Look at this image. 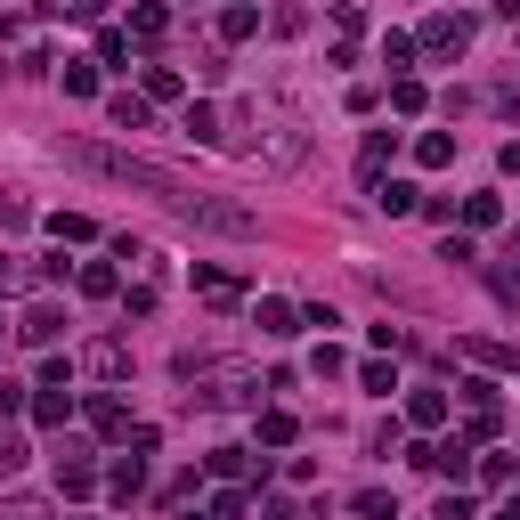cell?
Wrapping results in <instances>:
<instances>
[{"label": "cell", "instance_id": "2e32d148", "mask_svg": "<svg viewBox=\"0 0 520 520\" xmlns=\"http://www.w3.org/2000/svg\"><path fill=\"white\" fill-rule=\"evenodd\" d=\"M204 464H212L220 480H236V472H260V480H269V464H252V455H244V447H212V455H204Z\"/></svg>", "mask_w": 520, "mask_h": 520}, {"label": "cell", "instance_id": "4dcf8cb0", "mask_svg": "<svg viewBox=\"0 0 520 520\" xmlns=\"http://www.w3.org/2000/svg\"><path fill=\"white\" fill-rule=\"evenodd\" d=\"M244 504H252V496H244V488H220V496H212V512H204V520H244Z\"/></svg>", "mask_w": 520, "mask_h": 520}, {"label": "cell", "instance_id": "74e56055", "mask_svg": "<svg viewBox=\"0 0 520 520\" xmlns=\"http://www.w3.org/2000/svg\"><path fill=\"white\" fill-rule=\"evenodd\" d=\"M9 285H17V269H9V260H0V293H9Z\"/></svg>", "mask_w": 520, "mask_h": 520}, {"label": "cell", "instance_id": "5bb4252c", "mask_svg": "<svg viewBox=\"0 0 520 520\" xmlns=\"http://www.w3.org/2000/svg\"><path fill=\"white\" fill-rule=\"evenodd\" d=\"M220 33H228V41H252V33H260V9H252V0H228V9H220Z\"/></svg>", "mask_w": 520, "mask_h": 520}, {"label": "cell", "instance_id": "9c48e42d", "mask_svg": "<svg viewBox=\"0 0 520 520\" xmlns=\"http://www.w3.org/2000/svg\"><path fill=\"white\" fill-rule=\"evenodd\" d=\"M464 358H480L488 374H520V342H464Z\"/></svg>", "mask_w": 520, "mask_h": 520}, {"label": "cell", "instance_id": "7c38bea8", "mask_svg": "<svg viewBox=\"0 0 520 520\" xmlns=\"http://www.w3.org/2000/svg\"><path fill=\"white\" fill-rule=\"evenodd\" d=\"M374 204H382L390 220H399V212H423V195H415L407 179H374Z\"/></svg>", "mask_w": 520, "mask_h": 520}, {"label": "cell", "instance_id": "6da1fadb", "mask_svg": "<svg viewBox=\"0 0 520 520\" xmlns=\"http://www.w3.org/2000/svg\"><path fill=\"white\" fill-rule=\"evenodd\" d=\"M65 163L90 171V179H114V187H139V195H155V204H171V212L195 204V187H187L179 171H163V163H147V155H122V147H98V139H74V147H65Z\"/></svg>", "mask_w": 520, "mask_h": 520}, {"label": "cell", "instance_id": "d590c367", "mask_svg": "<svg viewBox=\"0 0 520 520\" xmlns=\"http://www.w3.org/2000/svg\"><path fill=\"white\" fill-rule=\"evenodd\" d=\"M41 9H49V17H65V9H82V0H41Z\"/></svg>", "mask_w": 520, "mask_h": 520}, {"label": "cell", "instance_id": "8d00e7d4", "mask_svg": "<svg viewBox=\"0 0 520 520\" xmlns=\"http://www.w3.org/2000/svg\"><path fill=\"white\" fill-rule=\"evenodd\" d=\"M496 520H520V488H512V504H504V512H496Z\"/></svg>", "mask_w": 520, "mask_h": 520}, {"label": "cell", "instance_id": "7402d4cb", "mask_svg": "<svg viewBox=\"0 0 520 520\" xmlns=\"http://www.w3.org/2000/svg\"><path fill=\"white\" fill-rule=\"evenodd\" d=\"M382 65H390V74H407V65H415V33H382Z\"/></svg>", "mask_w": 520, "mask_h": 520}, {"label": "cell", "instance_id": "ffe728a7", "mask_svg": "<svg viewBox=\"0 0 520 520\" xmlns=\"http://www.w3.org/2000/svg\"><path fill=\"white\" fill-rule=\"evenodd\" d=\"M74 285H82L90 301H106V293H114V269H106V260H82V269H74Z\"/></svg>", "mask_w": 520, "mask_h": 520}, {"label": "cell", "instance_id": "d6986e66", "mask_svg": "<svg viewBox=\"0 0 520 520\" xmlns=\"http://www.w3.org/2000/svg\"><path fill=\"white\" fill-rule=\"evenodd\" d=\"M163 25H171V17L155 9V0H139V9H130V41H163Z\"/></svg>", "mask_w": 520, "mask_h": 520}, {"label": "cell", "instance_id": "e0dca14e", "mask_svg": "<svg viewBox=\"0 0 520 520\" xmlns=\"http://www.w3.org/2000/svg\"><path fill=\"white\" fill-rule=\"evenodd\" d=\"M106 114H114V130H147V98H130V90H114Z\"/></svg>", "mask_w": 520, "mask_h": 520}, {"label": "cell", "instance_id": "f35d334b", "mask_svg": "<svg viewBox=\"0 0 520 520\" xmlns=\"http://www.w3.org/2000/svg\"><path fill=\"white\" fill-rule=\"evenodd\" d=\"M0 382H9V374H0Z\"/></svg>", "mask_w": 520, "mask_h": 520}, {"label": "cell", "instance_id": "277c9868", "mask_svg": "<svg viewBox=\"0 0 520 520\" xmlns=\"http://www.w3.org/2000/svg\"><path fill=\"white\" fill-rule=\"evenodd\" d=\"M139 488H147V447H130V455H122V464L106 472V496H114V504H130V496H139Z\"/></svg>", "mask_w": 520, "mask_h": 520}, {"label": "cell", "instance_id": "5b68a950", "mask_svg": "<svg viewBox=\"0 0 520 520\" xmlns=\"http://www.w3.org/2000/svg\"><path fill=\"white\" fill-rule=\"evenodd\" d=\"M252 325L285 342V334H301V309H293V301H252Z\"/></svg>", "mask_w": 520, "mask_h": 520}, {"label": "cell", "instance_id": "e575fe53", "mask_svg": "<svg viewBox=\"0 0 520 520\" xmlns=\"http://www.w3.org/2000/svg\"><path fill=\"white\" fill-rule=\"evenodd\" d=\"M488 285H496V293H504V301L520 309V277H512V269H488Z\"/></svg>", "mask_w": 520, "mask_h": 520}, {"label": "cell", "instance_id": "44dd1931", "mask_svg": "<svg viewBox=\"0 0 520 520\" xmlns=\"http://www.w3.org/2000/svg\"><path fill=\"white\" fill-rule=\"evenodd\" d=\"M122 366H130V350H122V342H98V350H90V374H106V382H122Z\"/></svg>", "mask_w": 520, "mask_h": 520}, {"label": "cell", "instance_id": "7a4b0ae2", "mask_svg": "<svg viewBox=\"0 0 520 520\" xmlns=\"http://www.w3.org/2000/svg\"><path fill=\"white\" fill-rule=\"evenodd\" d=\"M187 399L195 407H260V382H252V366H212Z\"/></svg>", "mask_w": 520, "mask_h": 520}, {"label": "cell", "instance_id": "3957f363", "mask_svg": "<svg viewBox=\"0 0 520 520\" xmlns=\"http://www.w3.org/2000/svg\"><path fill=\"white\" fill-rule=\"evenodd\" d=\"M472 49V17H431L415 33V57H464Z\"/></svg>", "mask_w": 520, "mask_h": 520}, {"label": "cell", "instance_id": "603a6c76", "mask_svg": "<svg viewBox=\"0 0 520 520\" xmlns=\"http://www.w3.org/2000/svg\"><path fill=\"white\" fill-rule=\"evenodd\" d=\"M65 415H74V390H41L33 399V423H65Z\"/></svg>", "mask_w": 520, "mask_h": 520}, {"label": "cell", "instance_id": "f1b7e54d", "mask_svg": "<svg viewBox=\"0 0 520 520\" xmlns=\"http://www.w3.org/2000/svg\"><path fill=\"white\" fill-rule=\"evenodd\" d=\"M187 82H179V65H147V98H179Z\"/></svg>", "mask_w": 520, "mask_h": 520}, {"label": "cell", "instance_id": "9a60e30c", "mask_svg": "<svg viewBox=\"0 0 520 520\" xmlns=\"http://www.w3.org/2000/svg\"><path fill=\"white\" fill-rule=\"evenodd\" d=\"M415 163H423V171H447V163H455V139H447V130H423V139H415Z\"/></svg>", "mask_w": 520, "mask_h": 520}, {"label": "cell", "instance_id": "ba28073f", "mask_svg": "<svg viewBox=\"0 0 520 520\" xmlns=\"http://www.w3.org/2000/svg\"><path fill=\"white\" fill-rule=\"evenodd\" d=\"M57 488H65V496H90V488H98V472H90V455H82V447H74V455H57Z\"/></svg>", "mask_w": 520, "mask_h": 520}, {"label": "cell", "instance_id": "cb8c5ba5", "mask_svg": "<svg viewBox=\"0 0 520 520\" xmlns=\"http://www.w3.org/2000/svg\"><path fill=\"white\" fill-rule=\"evenodd\" d=\"M496 220H504L496 195H464V228H496Z\"/></svg>", "mask_w": 520, "mask_h": 520}, {"label": "cell", "instance_id": "f546056e", "mask_svg": "<svg viewBox=\"0 0 520 520\" xmlns=\"http://www.w3.org/2000/svg\"><path fill=\"white\" fill-rule=\"evenodd\" d=\"M49 228H57V244H90V236H98V228H90V220H82V212H57V220H49Z\"/></svg>", "mask_w": 520, "mask_h": 520}, {"label": "cell", "instance_id": "30bf717a", "mask_svg": "<svg viewBox=\"0 0 520 520\" xmlns=\"http://www.w3.org/2000/svg\"><path fill=\"white\" fill-rule=\"evenodd\" d=\"M17 334H25V342H33V350H49V342H57V334H65V317H57V309H49V301H41V309H25V325H17Z\"/></svg>", "mask_w": 520, "mask_h": 520}, {"label": "cell", "instance_id": "8992f818", "mask_svg": "<svg viewBox=\"0 0 520 520\" xmlns=\"http://www.w3.org/2000/svg\"><path fill=\"white\" fill-rule=\"evenodd\" d=\"M390 155H399V130H374V139H366V147H358V179H366V187H374V179H382V163H390Z\"/></svg>", "mask_w": 520, "mask_h": 520}, {"label": "cell", "instance_id": "4316f807", "mask_svg": "<svg viewBox=\"0 0 520 520\" xmlns=\"http://www.w3.org/2000/svg\"><path fill=\"white\" fill-rule=\"evenodd\" d=\"M293 431H301V423H293L285 407H269V415H260V439H269V447H293Z\"/></svg>", "mask_w": 520, "mask_h": 520}, {"label": "cell", "instance_id": "836d02e7", "mask_svg": "<svg viewBox=\"0 0 520 520\" xmlns=\"http://www.w3.org/2000/svg\"><path fill=\"white\" fill-rule=\"evenodd\" d=\"M431 520H472V496H439V512Z\"/></svg>", "mask_w": 520, "mask_h": 520}, {"label": "cell", "instance_id": "8fae6325", "mask_svg": "<svg viewBox=\"0 0 520 520\" xmlns=\"http://www.w3.org/2000/svg\"><path fill=\"white\" fill-rule=\"evenodd\" d=\"M407 423L439 431V423H447V390H407Z\"/></svg>", "mask_w": 520, "mask_h": 520}, {"label": "cell", "instance_id": "d4e9b609", "mask_svg": "<svg viewBox=\"0 0 520 520\" xmlns=\"http://www.w3.org/2000/svg\"><path fill=\"white\" fill-rule=\"evenodd\" d=\"M366 33V9H358V0H334V41H358Z\"/></svg>", "mask_w": 520, "mask_h": 520}, {"label": "cell", "instance_id": "52a82bcc", "mask_svg": "<svg viewBox=\"0 0 520 520\" xmlns=\"http://www.w3.org/2000/svg\"><path fill=\"white\" fill-rule=\"evenodd\" d=\"M195 293H204L212 309H236V301H244V285H236L228 269H195Z\"/></svg>", "mask_w": 520, "mask_h": 520}, {"label": "cell", "instance_id": "d6a6232c", "mask_svg": "<svg viewBox=\"0 0 520 520\" xmlns=\"http://www.w3.org/2000/svg\"><path fill=\"white\" fill-rule=\"evenodd\" d=\"M0 520H49V504H41V496H9V504H0Z\"/></svg>", "mask_w": 520, "mask_h": 520}, {"label": "cell", "instance_id": "83f0119b", "mask_svg": "<svg viewBox=\"0 0 520 520\" xmlns=\"http://www.w3.org/2000/svg\"><path fill=\"white\" fill-rule=\"evenodd\" d=\"M25 455H33V447H25L17 431H0V480H17V472H25Z\"/></svg>", "mask_w": 520, "mask_h": 520}, {"label": "cell", "instance_id": "ac0fdd59", "mask_svg": "<svg viewBox=\"0 0 520 520\" xmlns=\"http://www.w3.org/2000/svg\"><path fill=\"white\" fill-rule=\"evenodd\" d=\"M179 130H187V139H220V114H212L204 98H187V114H179Z\"/></svg>", "mask_w": 520, "mask_h": 520}, {"label": "cell", "instance_id": "1f68e13d", "mask_svg": "<svg viewBox=\"0 0 520 520\" xmlns=\"http://www.w3.org/2000/svg\"><path fill=\"white\" fill-rule=\"evenodd\" d=\"M358 520H399V504H390L382 488H366V496H358Z\"/></svg>", "mask_w": 520, "mask_h": 520}, {"label": "cell", "instance_id": "4fadbf2b", "mask_svg": "<svg viewBox=\"0 0 520 520\" xmlns=\"http://www.w3.org/2000/svg\"><path fill=\"white\" fill-rule=\"evenodd\" d=\"M90 423H98L106 439H122V431H130V407L114 399V390H98V399H90Z\"/></svg>", "mask_w": 520, "mask_h": 520}, {"label": "cell", "instance_id": "484cf974", "mask_svg": "<svg viewBox=\"0 0 520 520\" xmlns=\"http://www.w3.org/2000/svg\"><path fill=\"white\" fill-rule=\"evenodd\" d=\"M390 106H399V114H423L431 98H423V82H415V74H399V82H390Z\"/></svg>", "mask_w": 520, "mask_h": 520}]
</instances>
